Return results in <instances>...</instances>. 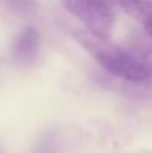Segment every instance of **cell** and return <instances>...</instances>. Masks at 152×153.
I'll return each instance as SVG.
<instances>
[{
    "label": "cell",
    "instance_id": "cell-1",
    "mask_svg": "<svg viewBox=\"0 0 152 153\" xmlns=\"http://www.w3.org/2000/svg\"><path fill=\"white\" fill-rule=\"evenodd\" d=\"M81 46L108 73L131 82H143L152 76V66L108 39H101L86 30L74 34Z\"/></svg>",
    "mask_w": 152,
    "mask_h": 153
},
{
    "label": "cell",
    "instance_id": "cell-2",
    "mask_svg": "<svg viewBox=\"0 0 152 153\" xmlns=\"http://www.w3.org/2000/svg\"><path fill=\"white\" fill-rule=\"evenodd\" d=\"M63 8L78 18L86 31L108 39L116 27V13L108 0H59Z\"/></svg>",
    "mask_w": 152,
    "mask_h": 153
},
{
    "label": "cell",
    "instance_id": "cell-3",
    "mask_svg": "<svg viewBox=\"0 0 152 153\" xmlns=\"http://www.w3.org/2000/svg\"><path fill=\"white\" fill-rule=\"evenodd\" d=\"M40 38L35 28H24L12 45V58L20 65H30L35 61L39 51Z\"/></svg>",
    "mask_w": 152,
    "mask_h": 153
},
{
    "label": "cell",
    "instance_id": "cell-4",
    "mask_svg": "<svg viewBox=\"0 0 152 153\" xmlns=\"http://www.w3.org/2000/svg\"><path fill=\"white\" fill-rule=\"evenodd\" d=\"M125 13L137 20L152 38V0H118Z\"/></svg>",
    "mask_w": 152,
    "mask_h": 153
},
{
    "label": "cell",
    "instance_id": "cell-5",
    "mask_svg": "<svg viewBox=\"0 0 152 153\" xmlns=\"http://www.w3.org/2000/svg\"><path fill=\"white\" fill-rule=\"evenodd\" d=\"M11 7H15L18 11H30L32 10V0H7Z\"/></svg>",
    "mask_w": 152,
    "mask_h": 153
}]
</instances>
